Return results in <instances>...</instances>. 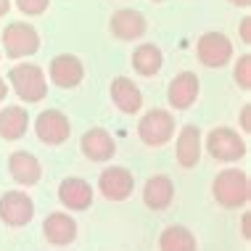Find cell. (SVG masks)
<instances>
[{
  "mask_svg": "<svg viewBox=\"0 0 251 251\" xmlns=\"http://www.w3.org/2000/svg\"><path fill=\"white\" fill-rule=\"evenodd\" d=\"M230 3H233V5H238V8H249V5H251V0H230Z\"/></svg>",
  "mask_w": 251,
  "mask_h": 251,
  "instance_id": "cell-30",
  "label": "cell"
},
{
  "mask_svg": "<svg viewBox=\"0 0 251 251\" xmlns=\"http://www.w3.org/2000/svg\"><path fill=\"white\" fill-rule=\"evenodd\" d=\"M43 235L53 246H69L77 238V220L66 212H50L43 222Z\"/></svg>",
  "mask_w": 251,
  "mask_h": 251,
  "instance_id": "cell-13",
  "label": "cell"
},
{
  "mask_svg": "<svg viewBox=\"0 0 251 251\" xmlns=\"http://www.w3.org/2000/svg\"><path fill=\"white\" fill-rule=\"evenodd\" d=\"M138 138L146 146L159 148L169 143L175 138V117L167 108H151L148 114H143V119L138 122Z\"/></svg>",
  "mask_w": 251,
  "mask_h": 251,
  "instance_id": "cell-3",
  "label": "cell"
},
{
  "mask_svg": "<svg viewBox=\"0 0 251 251\" xmlns=\"http://www.w3.org/2000/svg\"><path fill=\"white\" fill-rule=\"evenodd\" d=\"M212 196L220 206L225 209H241L251 201V182L243 169H222L212 182Z\"/></svg>",
  "mask_w": 251,
  "mask_h": 251,
  "instance_id": "cell-1",
  "label": "cell"
},
{
  "mask_svg": "<svg viewBox=\"0 0 251 251\" xmlns=\"http://www.w3.org/2000/svg\"><path fill=\"white\" fill-rule=\"evenodd\" d=\"M58 201L64 203L69 212H85V209H90V203H93V188H90V182L82 180V177H66V180H61V185H58Z\"/></svg>",
  "mask_w": 251,
  "mask_h": 251,
  "instance_id": "cell-14",
  "label": "cell"
},
{
  "mask_svg": "<svg viewBox=\"0 0 251 251\" xmlns=\"http://www.w3.org/2000/svg\"><path fill=\"white\" fill-rule=\"evenodd\" d=\"M35 217V201L22 191H8L0 196V220L8 227H24Z\"/></svg>",
  "mask_w": 251,
  "mask_h": 251,
  "instance_id": "cell-8",
  "label": "cell"
},
{
  "mask_svg": "<svg viewBox=\"0 0 251 251\" xmlns=\"http://www.w3.org/2000/svg\"><path fill=\"white\" fill-rule=\"evenodd\" d=\"M108 29L117 40H125V43H132V40H140L148 32V22L140 11L135 8H119L111 13V22H108Z\"/></svg>",
  "mask_w": 251,
  "mask_h": 251,
  "instance_id": "cell-10",
  "label": "cell"
},
{
  "mask_svg": "<svg viewBox=\"0 0 251 251\" xmlns=\"http://www.w3.org/2000/svg\"><path fill=\"white\" fill-rule=\"evenodd\" d=\"M175 199V185L167 175H153L143 185V203L153 212H164Z\"/></svg>",
  "mask_w": 251,
  "mask_h": 251,
  "instance_id": "cell-19",
  "label": "cell"
},
{
  "mask_svg": "<svg viewBox=\"0 0 251 251\" xmlns=\"http://www.w3.org/2000/svg\"><path fill=\"white\" fill-rule=\"evenodd\" d=\"M159 251H199V241L188 227L169 225L159 235Z\"/></svg>",
  "mask_w": 251,
  "mask_h": 251,
  "instance_id": "cell-22",
  "label": "cell"
},
{
  "mask_svg": "<svg viewBox=\"0 0 251 251\" xmlns=\"http://www.w3.org/2000/svg\"><path fill=\"white\" fill-rule=\"evenodd\" d=\"M241 40H243V43H251V16H246V19H243V22H241Z\"/></svg>",
  "mask_w": 251,
  "mask_h": 251,
  "instance_id": "cell-27",
  "label": "cell"
},
{
  "mask_svg": "<svg viewBox=\"0 0 251 251\" xmlns=\"http://www.w3.org/2000/svg\"><path fill=\"white\" fill-rule=\"evenodd\" d=\"M199 93H201L199 77L193 72H180L177 77H172V82L167 87V100L172 108L185 111V108H191L199 100Z\"/></svg>",
  "mask_w": 251,
  "mask_h": 251,
  "instance_id": "cell-11",
  "label": "cell"
},
{
  "mask_svg": "<svg viewBox=\"0 0 251 251\" xmlns=\"http://www.w3.org/2000/svg\"><path fill=\"white\" fill-rule=\"evenodd\" d=\"M8 172L19 185H37L43 177V164L29 151H13L8 156Z\"/></svg>",
  "mask_w": 251,
  "mask_h": 251,
  "instance_id": "cell-18",
  "label": "cell"
},
{
  "mask_svg": "<svg viewBox=\"0 0 251 251\" xmlns=\"http://www.w3.org/2000/svg\"><path fill=\"white\" fill-rule=\"evenodd\" d=\"M153 3H164V0H153Z\"/></svg>",
  "mask_w": 251,
  "mask_h": 251,
  "instance_id": "cell-31",
  "label": "cell"
},
{
  "mask_svg": "<svg viewBox=\"0 0 251 251\" xmlns=\"http://www.w3.org/2000/svg\"><path fill=\"white\" fill-rule=\"evenodd\" d=\"M206 151L217 161H238L246 156V140L233 127H214L206 135Z\"/></svg>",
  "mask_w": 251,
  "mask_h": 251,
  "instance_id": "cell-5",
  "label": "cell"
},
{
  "mask_svg": "<svg viewBox=\"0 0 251 251\" xmlns=\"http://www.w3.org/2000/svg\"><path fill=\"white\" fill-rule=\"evenodd\" d=\"M3 48L8 58H26L40 50V35L32 24L13 22L3 29Z\"/></svg>",
  "mask_w": 251,
  "mask_h": 251,
  "instance_id": "cell-4",
  "label": "cell"
},
{
  "mask_svg": "<svg viewBox=\"0 0 251 251\" xmlns=\"http://www.w3.org/2000/svg\"><path fill=\"white\" fill-rule=\"evenodd\" d=\"M29 127V114L22 106H5L0 111V138L3 140H19L24 138Z\"/></svg>",
  "mask_w": 251,
  "mask_h": 251,
  "instance_id": "cell-20",
  "label": "cell"
},
{
  "mask_svg": "<svg viewBox=\"0 0 251 251\" xmlns=\"http://www.w3.org/2000/svg\"><path fill=\"white\" fill-rule=\"evenodd\" d=\"M241 235H243V241H249L251 238V214H241Z\"/></svg>",
  "mask_w": 251,
  "mask_h": 251,
  "instance_id": "cell-26",
  "label": "cell"
},
{
  "mask_svg": "<svg viewBox=\"0 0 251 251\" xmlns=\"http://www.w3.org/2000/svg\"><path fill=\"white\" fill-rule=\"evenodd\" d=\"M35 132L40 138V143L45 146H61L69 140L72 135V125H69V117L58 108H45L43 114L35 119Z\"/></svg>",
  "mask_w": 251,
  "mask_h": 251,
  "instance_id": "cell-7",
  "label": "cell"
},
{
  "mask_svg": "<svg viewBox=\"0 0 251 251\" xmlns=\"http://www.w3.org/2000/svg\"><path fill=\"white\" fill-rule=\"evenodd\" d=\"M175 159L182 169H193L201 161V130L196 125H185L175 143Z\"/></svg>",
  "mask_w": 251,
  "mask_h": 251,
  "instance_id": "cell-16",
  "label": "cell"
},
{
  "mask_svg": "<svg viewBox=\"0 0 251 251\" xmlns=\"http://www.w3.org/2000/svg\"><path fill=\"white\" fill-rule=\"evenodd\" d=\"M48 74H50V82L56 87L72 90V87H77L79 82H82L85 66H82V61H79L77 56H72V53H61V56H56L50 61Z\"/></svg>",
  "mask_w": 251,
  "mask_h": 251,
  "instance_id": "cell-12",
  "label": "cell"
},
{
  "mask_svg": "<svg viewBox=\"0 0 251 251\" xmlns=\"http://www.w3.org/2000/svg\"><path fill=\"white\" fill-rule=\"evenodd\" d=\"M241 130L251 132V103H246L241 108Z\"/></svg>",
  "mask_w": 251,
  "mask_h": 251,
  "instance_id": "cell-25",
  "label": "cell"
},
{
  "mask_svg": "<svg viewBox=\"0 0 251 251\" xmlns=\"http://www.w3.org/2000/svg\"><path fill=\"white\" fill-rule=\"evenodd\" d=\"M8 11H11V0H0V19H3Z\"/></svg>",
  "mask_w": 251,
  "mask_h": 251,
  "instance_id": "cell-28",
  "label": "cell"
},
{
  "mask_svg": "<svg viewBox=\"0 0 251 251\" xmlns=\"http://www.w3.org/2000/svg\"><path fill=\"white\" fill-rule=\"evenodd\" d=\"M108 93H111L114 106L122 114H138L143 108V93L130 77H114L108 85Z\"/></svg>",
  "mask_w": 251,
  "mask_h": 251,
  "instance_id": "cell-15",
  "label": "cell"
},
{
  "mask_svg": "<svg viewBox=\"0 0 251 251\" xmlns=\"http://www.w3.org/2000/svg\"><path fill=\"white\" fill-rule=\"evenodd\" d=\"M8 82L22 100L26 103H40L48 96V79L37 64H19L8 72Z\"/></svg>",
  "mask_w": 251,
  "mask_h": 251,
  "instance_id": "cell-2",
  "label": "cell"
},
{
  "mask_svg": "<svg viewBox=\"0 0 251 251\" xmlns=\"http://www.w3.org/2000/svg\"><path fill=\"white\" fill-rule=\"evenodd\" d=\"M79 148H82L85 159H90V161H108L117 153V143H114V138L103 130V127L87 130L82 135V140H79Z\"/></svg>",
  "mask_w": 251,
  "mask_h": 251,
  "instance_id": "cell-17",
  "label": "cell"
},
{
  "mask_svg": "<svg viewBox=\"0 0 251 251\" xmlns=\"http://www.w3.org/2000/svg\"><path fill=\"white\" fill-rule=\"evenodd\" d=\"M98 191L108 201H127L135 191V177L127 167H106L98 175Z\"/></svg>",
  "mask_w": 251,
  "mask_h": 251,
  "instance_id": "cell-9",
  "label": "cell"
},
{
  "mask_svg": "<svg viewBox=\"0 0 251 251\" xmlns=\"http://www.w3.org/2000/svg\"><path fill=\"white\" fill-rule=\"evenodd\" d=\"M233 79H235V85H238L243 93L251 90V56L249 53H243V56H238V61H235Z\"/></svg>",
  "mask_w": 251,
  "mask_h": 251,
  "instance_id": "cell-23",
  "label": "cell"
},
{
  "mask_svg": "<svg viewBox=\"0 0 251 251\" xmlns=\"http://www.w3.org/2000/svg\"><path fill=\"white\" fill-rule=\"evenodd\" d=\"M161 64H164V56H161L159 45L143 43L132 50V69L138 72L140 77H153V74H159Z\"/></svg>",
  "mask_w": 251,
  "mask_h": 251,
  "instance_id": "cell-21",
  "label": "cell"
},
{
  "mask_svg": "<svg viewBox=\"0 0 251 251\" xmlns=\"http://www.w3.org/2000/svg\"><path fill=\"white\" fill-rule=\"evenodd\" d=\"M196 56L203 66L209 69H222L230 58H233V43L222 32H206L196 43Z\"/></svg>",
  "mask_w": 251,
  "mask_h": 251,
  "instance_id": "cell-6",
  "label": "cell"
},
{
  "mask_svg": "<svg viewBox=\"0 0 251 251\" xmlns=\"http://www.w3.org/2000/svg\"><path fill=\"white\" fill-rule=\"evenodd\" d=\"M50 5V0H16V8L26 13V16H40V13H45Z\"/></svg>",
  "mask_w": 251,
  "mask_h": 251,
  "instance_id": "cell-24",
  "label": "cell"
},
{
  "mask_svg": "<svg viewBox=\"0 0 251 251\" xmlns=\"http://www.w3.org/2000/svg\"><path fill=\"white\" fill-rule=\"evenodd\" d=\"M5 96H8V87H5V79L0 77V103L5 100Z\"/></svg>",
  "mask_w": 251,
  "mask_h": 251,
  "instance_id": "cell-29",
  "label": "cell"
}]
</instances>
